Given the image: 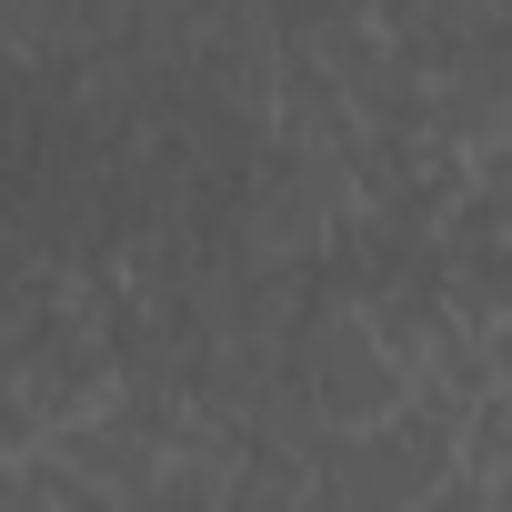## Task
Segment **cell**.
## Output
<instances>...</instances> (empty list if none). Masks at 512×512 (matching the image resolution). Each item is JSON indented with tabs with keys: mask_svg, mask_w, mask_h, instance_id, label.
<instances>
[{
	"mask_svg": "<svg viewBox=\"0 0 512 512\" xmlns=\"http://www.w3.org/2000/svg\"><path fill=\"white\" fill-rule=\"evenodd\" d=\"M412 512H502V482H472V472H442Z\"/></svg>",
	"mask_w": 512,
	"mask_h": 512,
	"instance_id": "obj_1",
	"label": "cell"
}]
</instances>
